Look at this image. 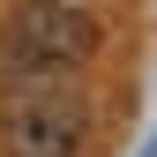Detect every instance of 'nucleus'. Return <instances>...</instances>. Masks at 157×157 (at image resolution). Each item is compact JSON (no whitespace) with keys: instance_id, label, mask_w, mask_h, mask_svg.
<instances>
[{"instance_id":"1","label":"nucleus","mask_w":157,"mask_h":157,"mask_svg":"<svg viewBox=\"0 0 157 157\" xmlns=\"http://www.w3.org/2000/svg\"><path fill=\"white\" fill-rule=\"evenodd\" d=\"M97 52V23L67 0H30L8 15V60L15 67H75Z\"/></svg>"},{"instance_id":"2","label":"nucleus","mask_w":157,"mask_h":157,"mask_svg":"<svg viewBox=\"0 0 157 157\" xmlns=\"http://www.w3.org/2000/svg\"><path fill=\"white\" fill-rule=\"evenodd\" d=\"M82 105L60 90H30L15 97L8 112H0V135H8V157H75V142H82Z\"/></svg>"}]
</instances>
